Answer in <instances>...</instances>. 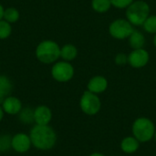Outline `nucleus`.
I'll use <instances>...</instances> for the list:
<instances>
[{
    "instance_id": "f257e3e1",
    "label": "nucleus",
    "mask_w": 156,
    "mask_h": 156,
    "mask_svg": "<svg viewBox=\"0 0 156 156\" xmlns=\"http://www.w3.org/2000/svg\"><path fill=\"white\" fill-rule=\"evenodd\" d=\"M29 136L32 146L40 151L51 150L56 145L58 140L56 132L49 125L36 124L30 130Z\"/></svg>"
},
{
    "instance_id": "f03ea898",
    "label": "nucleus",
    "mask_w": 156,
    "mask_h": 156,
    "mask_svg": "<svg viewBox=\"0 0 156 156\" xmlns=\"http://www.w3.org/2000/svg\"><path fill=\"white\" fill-rule=\"evenodd\" d=\"M36 57L43 64H54L60 58V47L53 40H43L36 48Z\"/></svg>"
},
{
    "instance_id": "7ed1b4c3",
    "label": "nucleus",
    "mask_w": 156,
    "mask_h": 156,
    "mask_svg": "<svg viewBox=\"0 0 156 156\" xmlns=\"http://www.w3.org/2000/svg\"><path fill=\"white\" fill-rule=\"evenodd\" d=\"M150 5L144 0H134L126 8V19L133 27H141L150 16Z\"/></svg>"
},
{
    "instance_id": "20e7f679",
    "label": "nucleus",
    "mask_w": 156,
    "mask_h": 156,
    "mask_svg": "<svg viewBox=\"0 0 156 156\" xmlns=\"http://www.w3.org/2000/svg\"><path fill=\"white\" fill-rule=\"evenodd\" d=\"M155 131L154 122L146 117L136 119L132 127L133 135L140 143H147L151 141L154 137Z\"/></svg>"
},
{
    "instance_id": "39448f33",
    "label": "nucleus",
    "mask_w": 156,
    "mask_h": 156,
    "mask_svg": "<svg viewBox=\"0 0 156 156\" xmlns=\"http://www.w3.org/2000/svg\"><path fill=\"white\" fill-rule=\"evenodd\" d=\"M133 30L134 27L126 18H117L109 26V34L118 40L128 39Z\"/></svg>"
},
{
    "instance_id": "423d86ee",
    "label": "nucleus",
    "mask_w": 156,
    "mask_h": 156,
    "mask_svg": "<svg viewBox=\"0 0 156 156\" xmlns=\"http://www.w3.org/2000/svg\"><path fill=\"white\" fill-rule=\"evenodd\" d=\"M80 107L83 113L93 116L96 115L101 108V101L98 94L92 93L89 90L83 92L80 100Z\"/></svg>"
},
{
    "instance_id": "0eeeda50",
    "label": "nucleus",
    "mask_w": 156,
    "mask_h": 156,
    "mask_svg": "<svg viewBox=\"0 0 156 156\" xmlns=\"http://www.w3.org/2000/svg\"><path fill=\"white\" fill-rule=\"evenodd\" d=\"M75 69L70 62L61 60L57 61L51 68V76L58 82H68L74 77Z\"/></svg>"
},
{
    "instance_id": "6e6552de",
    "label": "nucleus",
    "mask_w": 156,
    "mask_h": 156,
    "mask_svg": "<svg viewBox=\"0 0 156 156\" xmlns=\"http://www.w3.org/2000/svg\"><path fill=\"white\" fill-rule=\"evenodd\" d=\"M149 60L150 54L144 48L133 49V51L128 55V64L133 69H142L145 67Z\"/></svg>"
},
{
    "instance_id": "1a4fd4ad",
    "label": "nucleus",
    "mask_w": 156,
    "mask_h": 156,
    "mask_svg": "<svg viewBox=\"0 0 156 156\" xmlns=\"http://www.w3.org/2000/svg\"><path fill=\"white\" fill-rule=\"evenodd\" d=\"M32 146L29 134L25 133H17L11 139V148L18 154H25L30 150Z\"/></svg>"
},
{
    "instance_id": "9d476101",
    "label": "nucleus",
    "mask_w": 156,
    "mask_h": 156,
    "mask_svg": "<svg viewBox=\"0 0 156 156\" xmlns=\"http://www.w3.org/2000/svg\"><path fill=\"white\" fill-rule=\"evenodd\" d=\"M52 120V111L46 105H39L34 110V122L37 125H49Z\"/></svg>"
},
{
    "instance_id": "9b49d317",
    "label": "nucleus",
    "mask_w": 156,
    "mask_h": 156,
    "mask_svg": "<svg viewBox=\"0 0 156 156\" xmlns=\"http://www.w3.org/2000/svg\"><path fill=\"white\" fill-rule=\"evenodd\" d=\"M1 106L3 108L5 113H6L8 115H18V113L23 109L21 101L17 97L11 96V95L7 96L4 100Z\"/></svg>"
},
{
    "instance_id": "f8f14e48",
    "label": "nucleus",
    "mask_w": 156,
    "mask_h": 156,
    "mask_svg": "<svg viewBox=\"0 0 156 156\" xmlns=\"http://www.w3.org/2000/svg\"><path fill=\"white\" fill-rule=\"evenodd\" d=\"M108 88V80L105 77L98 75L92 77L88 84H87V90L95 93V94H101L104 92Z\"/></svg>"
},
{
    "instance_id": "ddd939ff",
    "label": "nucleus",
    "mask_w": 156,
    "mask_h": 156,
    "mask_svg": "<svg viewBox=\"0 0 156 156\" xmlns=\"http://www.w3.org/2000/svg\"><path fill=\"white\" fill-rule=\"evenodd\" d=\"M140 147V142L134 136L125 137L121 143V149L123 153L131 154L137 152Z\"/></svg>"
},
{
    "instance_id": "4468645a",
    "label": "nucleus",
    "mask_w": 156,
    "mask_h": 156,
    "mask_svg": "<svg viewBox=\"0 0 156 156\" xmlns=\"http://www.w3.org/2000/svg\"><path fill=\"white\" fill-rule=\"evenodd\" d=\"M130 47L133 49H139V48H144L146 43V39L144 35L137 29H134L131 36L128 38Z\"/></svg>"
},
{
    "instance_id": "2eb2a0df",
    "label": "nucleus",
    "mask_w": 156,
    "mask_h": 156,
    "mask_svg": "<svg viewBox=\"0 0 156 156\" xmlns=\"http://www.w3.org/2000/svg\"><path fill=\"white\" fill-rule=\"evenodd\" d=\"M78 56V48L73 44H65L60 48V58L62 60L71 62Z\"/></svg>"
},
{
    "instance_id": "dca6fc26",
    "label": "nucleus",
    "mask_w": 156,
    "mask_h": 156,
    "mask_svg": "<svg viewBox=\"0 0 156 156\" xmlns=\"http://www.w3.org/2000/svg\"><path fill=\"white\" fill-rule=\"evenodd\" d=\"M112 6L111 0H91V8L99 14L108 12Z\"/></svg>"
},
{
    "instance_id": "f3484780",
    "label": "nucleus",
    "mask_w": 156,
    "mask_h": 156,
    "mask_svg": "<svg viewBox=\"0 0 156 156\" xmlns=\"http://www.w3.org/2000/svg\"><path fill=\"white\" fill-rule=\"evenodd\" d=\"M13 90V84L10 79L5 75H0V95L6 98Z\"/></svg>"
},
{
    "instance_id": "a211bd4d",
    "label": "nucleus",
    "mask_w": 156,
    "mask_h": 156,
    "mask_svg": "<svg viewBox=\"0 0 156 156\" xmlns=\"http://www.w3.org/2000/svg\"><path fill=\"white\" fill-rule=\"evenodd\" d=\"M19 17H20V13L16 7L9 6L7 8H5L3 19L5 20L6 22L10 24H14L18 21Z\"/></svg>"
},
{
    "instance_id": "6ab92c4d",
    "label": "nucleus",
    "mask_w": 156,
    "mask_h": 156,
    "mask_svg": "<svg viewBox=\"0 0 156 156\" xmlns=\"http://www.w3.org/2000/svg\"><path fill=\"white\" fill-rule=\"evenodd\" d=\"M18 118L20 122L25 124H30L34 122V110L30 108L22 109L21 112L18 113Z\"/></svg>"
},
{
    "instance_id": "aec40b11",
    "label": "nucleus",
    "mask_w": 156,
    "mask_h": 156,
    "mask_svg": "<svg viewBox=\"0 0 156 156\" xmlns=\"http://www.w3.org/2000/svg\"><path fill=\"white\" fill-rule=\"evenodd\" d=\"M145 32L149 34H156V15H150L142 26Z\"/></svg>"
},
{
    "instance_id": "412c9836",
    "label": "nucleus",
    "mask_w": 156,
    "mask_h": 156,
    "mask_svg": "<svg viewBox=\"0 0 156 156\" xmlns=\"http://www.w3.org/2000/svg\"><path fill=\"white\" fill-rule=\"evenodd\" d=\"M12 34V26L5 20H0V39L4 40L8 38Z\"/></svg>"
},
{
    "instance_id": "4be33fe9",
    "label": "nucleus",
    "mask_w": 156,
    "mask_h": 156,
    "mask_svg": "<svg viewBox=\"0 0 156 156\" xmlns=\"http://www.w3.org/2000/svg\"><path fill=\"white\" fill-rule=\"evenodd\" d=\"M11 139L9 135H3L0 137V152H5L11 148Z\"/></svg>"
},
{
    "instance_id": "5701e85b",
    "label": "nucleus",
    "mask_w": 156,
    "mask_h": 156,
    "mask_svg": "<svg viewBox=\"0 0 156 156\" xmlns=\"http://www.w3.org/2000/svg\"><path fill=\"white\" fill-rule=\"evenodd\" d=\"M134 0H111L113 7L118 9H126Z\"/></svg>"
},
{
    "instance_id": "b1692460",
    "label": "nucleus",
    "mask_w": 156,
    "mask_h": 156,
    "mask_svg": "<svg viewBox=\"0 0 156 156\" xmlns=\"http://www.w3.org/2000/svg\"><path fill=\"white\" fill-rule=\"evenodd\" d=\"M114 62L117 66H125L126 64H128V55L122 52L116 54L114 58Z\"/></svg>"
},
{
    "instance_id": "393cba45",
    "label": "nucleus",
    "mask_w": 156,
    "mask_h": 156,
    "mask_svg": "<svg viewBox=\"0 0 156 156\" xmlns=\"http://www.w3.org/2000/svg\"><path fill=\"white\" fill-rule=\"evenodd\" d=\"M4 12H5V8H4V6L2 5V4H0V20H2V19H3Z\"/></svg>"
},
{
    "instance_id": "a878e982",
    "label": "nucleus",
    "mask_w": 156,
    "mask_h": 156,
    "mask_svg": "<svg viewBox=\"0 0 156 156\" xmlns=\"http://www.w3.org/2000/svg\"><path fill=\"white\" fill-rule=\"evenodd\" d=\"M4 115H5V112H4L2 106L0 105V122H2V120H3V118H4Z\"/></svg>"
},
{
    "instance_id": "bb28decb",
    "label": "nucleus",
    "mask_w": 156,
    "mask_h": 156,
    "mask_svg": "<svg viewBox=\"0 0 156 156\" xmlns=\"http://www.w3.org/2000/svg\"><path fill=\"white\" fill-rule=\"evenodd\" d=\"M90 156H105V155H103L102 154H100V153H93V154H91Z\"/></svg>"
},
{
    "instance_id": "cd10ccee",
    "label": "nucleus",
    "mask_w": 156,
    "mask_h": 156,
    "mask_svg": "<svg viewBox=\"0 0 156 156\" xmlns=\"http://www.w3.org/2000/svg\"><path fill=\"white\" fill-rule=\"evenodd\" d=\"M153 42H154V47H155V48H156V34H155V35H154V37Z\"/></svg>"
},
{
    "instance_id": "c85d7f7f",
    "label": "nucleus",
    "mask_w": 156,
    "mask_h": 156,
    "mask_svg": "<svg viewBox=\"0 0 156 156\" xmlns=\"http://www.w3.org/2000/svg\"><path fill=\"white\" fill-rule=\"evenodd\" d=\"M154 138H155V141H156V131H155V134H154Z\"/></svg>"
}]
</instances>
